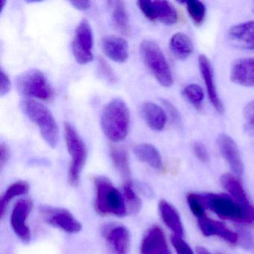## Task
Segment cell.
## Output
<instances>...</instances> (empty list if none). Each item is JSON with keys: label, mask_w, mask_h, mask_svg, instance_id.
Masks as SVG:
<instances>
[{"label": "cell", "mask_w": 254, "mask_h": 254, "mask_svg": "<svg viewBox=\"0 0 254 254\" xmlns=\"http://www.w3.org/2000/svg\"><path fill=\"white\" fill-rule=\"evenodd\" d=\"M130 126V112L123 99H113L104 108L101 115V127L105 136L114 142L127 137Z\"/></svg>", "instance_id": "1"}, {"label": "cell", "mask_w": 254, "mask_h": 254, "mask_svg": "<svg viewBox=\"0 0 254 254\" xmlns=\"http://www.w3.org/2000/svg\"><path fill=\"white\" fill-rule=\"evenodd\" d=\"M93 184L96 189L95 210L99 215L117 217L127 215V208L124 196L122 195L109 178L94 177Z\"/></svg>", "instance_id": "2"}, {"label": "cell", "mask_w": 254, "mask_h": 254, "mask_svg": "<svg viewBox=\"0 0 254 254\" xmlns=\"http://www.w3.org/2000/svg\"><path fill=\"white\" fill-rule=\"evenodd\" d=\"M200 197L203 206L221 218L238 222H254V207L252 205L243 206L227 196L213 193L200 194Z\"/></svg>", "instance_id": "3"}, {"label": "cell", "mask_w": 254, "mask_h": 254, "mask_svg": "<svg viewBox=\"0 0 254 254\" xmlns=\"http://www.w3.org/2000/svg\"><path fill=\"white\" fill-rule=\"evenodd\" d=\"M21 108L29 120L38 126L45 142L51 148H56L59 142V127L50 110L41 102L31 99L23 100Z\"/></svg>", "instance_id": "4"}, {"label": "cell", "mask_w": 254, "mask_h": 254, "mask_svg": "<svg viewBox=\"0 0 254 254\" xmlns=\"http://www.w3.org/2000/svg\"><path fill=\"white\" fill-rule=\"evenodd\" d=\"M66 147L71 157L68 172V181L71 187H77L87 158V148L76 130L69 123L64 124Z\"/></svg>", "instance_id": "5"}, {"label": "cell", "mask_w": 254, "mask_h": 254, "mask_svg": "<svg viewBox=\"0 0 254 254\" xmlns=\"http://www.w3.org/2000/svg\"><path fill=\"white\" fill-rule=\"evenodd\" d=\"M140 53L147 67L160 85L171 87L173 84V75L158 44L154 41L145 40L141 43Z\"/></svg>", "instance_id": "6"}, {"label": "cell", "mask_w": 254, "mask_h": 254, "mask_svg": "<svg viewBox=\"0 0 254 254\" xmlns=\"http://www.w3.org/2000/svg\"><path fill=\"white\" fill-rule=\"evenodd\" d=\"M17 90L28 99H38L44 102H51L54 91L47 77L41 71L32 69L18 77L16 82Z\"/></svg>", "instance_id": "7"}, {"label": "cell", "mask_w": 254, "mask_h": 254, "mask_svg": "<svg viewBox=\"0 0 254 254\" xmlns=\"http://www.w3.org/2000/svg\"><path fill=\"white\" fill-rule=\"evenodd\" d=\"M93 35L88 20L83 19L75 29L72 42V52L80 64H87L93 61Z\"/></svg>", "instance_id": "8"}, {"label": "cell", "mask_w": 254, "mask_h": 254, "mask_svg": "<svg viewBox=\"0 0 254 254\" xmlns=\"http://www.w3.org/2000/svg\"><path fill=\"white\" fill-rule=\"evenodd\" d=\"M39 212L47 224L66 233H78L82 229L81 223L67 209L51 206H41Z\"/></svg>", "instance_id": "9"}, {"label": "cell", "mask_w": 254, "mask_h": 254, "mask_svg": "<svg viewBox=\"0 0 254 254\" xmlns=\"http://www.w3.org/2000/svg\"><path fill=\"white\" fill-rule=\"evenodd\" d=\"M137 5L142 14L151 21L158 20L168 26L177 23L178 12L176 8L168 1L139 0Z\"/></svg>", "instance_id": "10"}, {"label": "cell", "mask_w": 254, "mask_h": 254, "mask_svg": "<svg viewBox=\"0 0 254 254\" xmlns=\"http://www.w3.org/2000/svg\"><path fill=\"white\" fill-rule=\"evenodd\" d=\"M33 208L31 199H20L14 204L10 218V224L16 236L24 243L31 241V231L27 219Z\"/></svg>", "instance_id": "11"}, {"label": "cell", "mask_w": 254, "mask_h": 254, "mask_svg": "<svg viewBox=\"0 0 254 254\" xmlns=\"http://www.w3.org/2000/svg\"><path fill=\"white\" fill-rule=\"evenodd\" d=\"M103 235L108 254H129L130 234L127 227L111 224L105 227Z\"/></svg>", "instance_id": "12"}, {"label": "cell", "mask_w": 254, "mask_h": 254, "mask_svg": "<svg viewBox=\"0 0 254 254\" xmlns=\"http://www.w3.org/2000/svg\"><path fill=\"white\" fill-rule=\"evenodd\" d=\"M217 145L233 173L237 176H242L244 174V164L235 141L226 133H221L217 138Z\"/></svg>", "instance_id": "13"}, {"label": "cell", "mask_w": 254, "mask_h": 254, "mask_svg": "<svg viewBox=\"0 0 254 254\" xmlns=\"http://www.w3.org/2000/svg\"><path fill=\"white\" fill-rule=\"evenodd\" d=\"M198 65L200 74H201L202 78H203L206 87L208 97H209L211 104L216 110V111L220 114H223L224 111V105H223L222 102L220 99L218 92H217L212 64L207 57L201 55L198 57Z\"/></svg>", "instance_id": "14"}, {"label": "cell", "mask_w": 254, "mask_h": 254, "mask_svg": "<svg viewBox=\"0 0 254 254\" xmlns=\"http://www.w3.org/2000/svg\"><path fill=\"white\" fill-rule=\"evenodd\" d=\"M169 251L163 230L157 226L150 228L141 242L140 254H165Z\"/></svg>", "instance_id": "15"}, {"label": "cell", "mask_w": 254, "mask_h": 254, "mask_svg": "<svg viewBox=\"0 0 254 254\" xmlns=\"http://www.w3.org/2000/svg\"><path fill=\"white\" fill-rule=\"evenodd\" d=\"M230 79L243 87H254V58L239 59L230 69Z\"/></svg>", "instance_id": "16"}, {"label": "cell", "mask_w": 254, "mask_h": 254, "mask_svg": "<svg viewBox=\"0 0 254 254\" xmlns=\"http://www.w3.org/2000/svg\"><path fill=\"white\" fill-rule=\"evenodd\" d=\"M232 44L244 50H254V21L232 26L228 31Z\"/></svg>", "instance_id": "17"}, {"label": "cell", "mask_w": 254, "mask_h": 254, "mask_svg": "<svg viewBox=\"0 0 254 254\" xmlns=\"http://www.w3.org/2000/svg\"><path fill=\"white\" fill-rule=\"evenodd\" d=\"M102 49L107 57L117 63H124L128 59V44L121 37H105L102 39Z\"/></svg>", "instance_id": "18"}, {"label": "cell", "mask_w": 254, "mask_h": 254, "mask_svg": "<svg viewBox=\"0 0 254 254\" xmlns=\"http://www.w3.org/2000/svg\"><path fill=\"white\" fill-rule=\"evenodd\" d=\"M199 228L206 236H217L230 243L238 242V234L229 230L224 224L204 216L199 218Z\"/></svg>", "instance_id": "19"}, {"label": "cell", "mask_w": 254, "mask_h": 254, "mask_svg": "<svg viewBox=\"0 0 254 254\" xmlns=\"http://www.w3.org/2000/svg\"><path fill=\"white\" fill-rule=\"evenodd\" d=\"M141 114L148 127L156 131H160L166 126V114L164 110L154 102H144L140 108Z\"/></svg>", "instance_id": "20"}, {"label": "cell", "mask_w": 254, "mask_h": 254, "mask_svg": "<svg viewBox=\"0 0 254 254\" xmlns=\"http://www.w3.org/2000/svg\"><path fill=\"white\" fill-rule=\"evenodd\" d=\"M108 3L111 9V17L114 27L123 35H130V20L126 3L120 0L108 1Z\"/></svg>", "instance_id": "21"}, {"label": "cell", "mask_w": 254, "mask_h": 254, "mask_svg": "<svg viewBox=\"0 0 254 254\" xmlns=\"http://www.w3.org/2000/svg\"><path fill=\"white\" fill-rule=\"evenodd\" d=\"M159 211L163 222L175 233V236H184L182 221L175 208L166 200H162L159 203Z\"/></svg>", "instance_id": "22"}, {"label": "cell", "mask_w": 254, "mask_h": 254, "mask_svg": "<svg viewBox=\"0 0 254 254\" xmlns=\"http://www.w3.org/2000/svg\"><path fill=\"white\" fill-rule=\"evenodd\" d=\"M110 156L116 169L123 178L124 184L132 183L131 171H130L128 154L127 151L122 148L111 146Z\"/></svg>", "instance_id": "23"}, {"label": "cell", "mask_w": 254, "mask_h": 254, "mask_svg": "<svg viewBox=\"0 0 254 254\" xmlns=\"http://www.w3.org/2000/svg\"><path fill=\"white\" fill-rule=\"evenodd\" d=\"M133 153L138 160L154 169H160L163 167V160L160 152L151 144L142 143L136 145L133 148Z\"/></svg>", "instance_id": "24"}, {"label": "cell", "mask_w": 254, "mask_h": 254, "mask_svg": "<svg viewBox=\"0 0 254 254\" xmlns=\"http://www.w3.org/2000/svg\"><path fill=\"white\" fill-rule=\"evenodd\" d=\"M221 184L222 187L231 194L235 201L243 206H250L249 200L240 181L231 174H224L221 176Z\"/></svg>", "instance_id": "25"}, {"label": "cell", "mask_w": 254, "mask_h": 254, "mask_svg": "<svg viewBox=\"0 0 254 254\" xmlns=\"http://www.w3.org/2000/svg\"><path fill=\"white\" fill-rule=\"evenodd\" d=\"M172 53L180 59H186L194 50L191 39L184 33H176L172 37L169 43Z\"/></svg>", "instance_id": "26"}, {"label": "cell", "mask_w": 254, "mask_h": 254, "mask_svg": "<svg viewBox=\"0 0 254 254\" xmlns=\"http://www.w3.org/2000/svg\"><path fill=\"white\" fill-rule=\"evenodd\" d=\"M29 189H30L29 184L26 181H17L8 187L0 199V217L1 218H3L10 202L18 196L27 194L29 192Z\"/></svg>", "instance_id": "27"}, {"label": "cell", "mask_w": 254, "mask_h": 254, "mask_svg": "<svg viewBox=\"0 0 254 254\" xmlns=\"http://www.w3.org/2000/svg\"><path fill=\"white\" fill-rule=\"evenodd\" d=\"M123 194H124L125 200L127 204V209H129L132 213H138L142 207V202L139 196L135 192L132 183L124 184Z\"/></svg>", "instance_id": "28"}, {"label": "cell", "mask_w": 254, "mask_h": 254, "mask_svg": "<svg viewBox=\"0 0 254 254\" xmlns=\"http://www.w3.org/2000/svg\"><path fill=\"white\" fill-rule=\"evenodd\" d=\"M187 8L192 21L198 26L201 25L206 15L204 4L197 0H190L187 2Z\"/></svg>", "instance_id": "29"}, {"label": "cell", "mask_w": 254, "mask_h": 254, "mask_svg": "<svg viewBox=\"0 0 254 254\" xmlns=\"http://www.w3.org/2000/svg\"><path fill=\"white\" fill-rule=\"evenodd\" d=\"M182 93L190 103L197 108H200V104L204 98V93L200 86L195 84H189L184 87Z\"/></svg>", "instance_id": "30"}, {"label": "cell", "mask_w": 254, "mask_h": 254, "mask_svg": "<svg viewBox=\"0 0 254 254\" xmlns=\"http://www.w3.org/2000/svg\"><path fill=\"white\" fill-rule=\"evenodd\" d=\"M236 233L239 245L247 251L254 252V235L243 227H239Z\"/></svg>", "instance_id": "31"}, {"label": "cell", "mask_w": 254, "mask_h": 254, "mask_svg": "<svg viewBox=\"0 0 254 254\" xmlns=\"http://www.w3.org/2000/svg\"><path fill=\"white\" fill-rule=\"evenodd\" d=\"M187 202L189 203L191 212L197 217V219L206 216L205 215V206L200 199V194L190 193L187 195Z\"/></svg>", "instance_id": "32"}, {"label": "cell", "mask_w": 254, "mask_h": 254, "mask_svg": "<svg viewBox=\"0 0 254 254\" xmlns=\"http://www.w3.org/2000/svg\"><path fill=\"white\" fill-rule=\"evenodd\" d=\"M172 245L178 254H194L190 245L180 236H173L171 238Z\"/></svg>", "instance_id": "33"}, {"label": "cell", "mask_w": 254, "mask_h": 254, "mask_svg": "<svg viewBox=\"0 0 254 254\" xmlns=\"http://www.w3.org/2000/svg\"><path fill=\"white\" fill-rule=\"evenodd\" d=\"M192 149L197 158L202 163H207L209 161V155L206 146L201 142L193 143Z\"/></svg>", "instance_id": "34"}, {"label": "cell", "mask_w": 254, "mask_h": 254, "mask_svg": "<svg viewBox=\"0 0 254 254\" xmlns=\"http://www.w3.org/2000/svg\"><path fill=\"white\" fill-rule=\"evenodd\" d=\"M99 71L102 75L105 77L107 81L111 83H115L117 81V77L114 74V71L111 69V66L105 62L104 59H99Z\"/></svg>", "instance_id": "35"}, {"label": "cell", "mask_w": 254, "mask_h": 254, "mask_svg": "<svg viewBox=\"0 0 254 254\" xmlns=\"http://www.w3.org/2000/svg\"><path fill=\"white\" fill-rule=\"evenodd\" d=\"M0 95L1 96H4L9 93L11 84L8 75L2 69L0 73Z\"/></svg>", "instance_id": "36"}, {"label": "cell", "mask_w": 254, "mask_h": 254, "mask_svg": "<svg viewBox=\"0 0 254 254\" xmlns=\"http://www.w3.org/2000/svg\"><path fill=\"white\" fill-rule=\"evenodd\" d=\"M163 105H164L165 108H166L167 112L169 113L170 117H172V120L175 122L180 121L181 120V117H180L179 112H178V109L175 108V105L171 103L169 101L166 100V99H163L162 100Z\"/></svg>", "instance_id": "37"}, {"label": "cell", "mask_w": 254, "mask_h": 254, "mask_svg": "<svg viewBox=\"0 0 254 254\" xmlns=\"http://www.w3.org/2000/svg\"><path fill=\"white\" fill-rule=\"evenodd\" d=\"M10 158V150L3 142L0 145V169H2Z\"/></svg>", "instance_id": "38"}, {"label": "cell", "mask_w": 254, "mask_h": 254, "mask_svg": "<svg viewBox=\"0 0 254 254\" xmlns=\"http://www.w3.org/2000/svg\"><path fill=\"white\" fill-rule=\"evenodd\" d=\"M243 115L247 122H254V101L247 104L243 109Z\"/></svg>", "instance_id": "39"}, {"label": "cell", "mask_w": 254, "mask_h": 254, "mask_svg": "<svg viewBox=\"0 0 254 254\" xmlns=\"http://www.w3.org/2000/svg\"><path fill=\"white\" fill-rule=\"evenodd\" d=\"M70 4L79 11H86L90 8V2L89 1H72Z\"/></svg>", "instance_id": "40"}, {"label": "cell", "mask_w": 254, "mask_h": 254, "mask_svg": "<svg viewBox=\"0 0 254 254\" xmlns=\"http://www.w3.org/2000/svg\"><path fill=\"white\" fill-rule=\"evenodd\" d=\"M245 130L251 136H254V122H247Z\"/></svg>", "instance_id": "41"}, {"label": "cell", "mask_w": 254, "mask_h": 254, "mask_svg": "<svg viewBox=\"0 0 254 254\" xmlns=\"http://www.w3.org/2000/svg\"><path fill=\"white\" fill-rule=\"evenodd\" d=\"M139 188H140L141 191L144 193V194L148 196V197H150V196L153 195L152 190H151V188L148 187V186L142 184V185H140V187H139Z\"/></svg>", "instance_id": "42"}, {"label": "cell", "mask_w": 254, "mask_h": 254, "mask_svg": "<svg viewBox=\"0 0 254 254\" xmlns=\"http://www.w3.org/2000/svg\"><path fill=\"white\" fill-rule=\"evenodd\" d=\"M196 251H197V254H211L207 250L205 249L203 247H197Z\"/></svg>", "instance_id": "43"}, {"label": "cell", "mask_w": 254, "mask_h": 254, "mask_svg": "<svg viewBox=\"0 0 254 254\" xmlns=\"http://www.w3.org/2000/svg\"><path fill=\"white\" fill-rule=\"evenodd\" d=\"M171 254V252H170V251H167V252H166V254Z\"/></svg>", "instance_id": "44"}, {"label": "cell", "mask_w": 254, "mask_h": 254, "mask_svg": "<svg viewBox=\"0 0 254 254\" xmlns=\"http://www.w3.org/2000/svg\"></svg>", "instance_id": "45"}]
</instances>
